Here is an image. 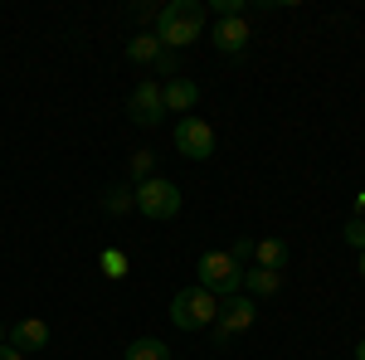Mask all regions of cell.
<instances>
[{
	"label": "cell",
	"mask_w": 365,
	"mask_h": 360,
	"mask_svg": "<svg viewBox=\"0 0 365 360\" xmlns=\"http://www.w3.org/2000/svg\"><path fill=\"white\" fill-rule=\"evenodd\" d=\"M200 29H205V5L200 0H170V5L156 10V39L166 44L170 54L185 49V44H195Z\"/></svg>",
	"instance_id": "1"
},
{
	"label": "cell",
	"mask_w": 365,
	"mask_h": 360,
	"mask_svg": "<svg viewBox=\"0 0 365 360\" xmlns=\"http://www.w3.org/2000/svg\"><path fill=\"white\" fill-rule=\"evenodd\" d=\"M215 317H220V297L205 292L200 282L195 287H180V292L170 297V322H175L180 331H210Z\"/></svg>",
	"instance_id": "2"
},
{
	"label": "cell",
	"mask_w": 365,
	"mask_h": 360,
	"mask_svg": "<svg viewBox=\"0 0 365 360\" xmlns=\"http://www.w3.org/2000/svg\"><path fill=\"white\" fill-rule=\"evenodd\" d=\"M195 282L225 302L234 292H244V268H239L225 249H210V253H200V263H195Z\"/></svg>",
	"instance_id": "3"
},
{
	"label": "cell",
	"mask_w": 365,
	"mask_h": 360,
	"mask_svg": "<svg viewBox=\"0 0 365 360\" xmlns=\"http://www.w3.org/2000/svg\"><path fill=\"white\" fill-rule=\"evenodd\" d=\"M253 322H258V302H253V297H244V292H234V297H225V302H220V317H215L210 336H215V346L225 351L229 341H234L239 331H249Z\"/></svg>",
	"instance_id": "4"
},
{
	"label": "cell",
	"mask_w": 365,
	"mask_h": 360,
	"mask_svg": "<svg viewBox=\"0 0 365 360\" xmlns=\"http://www.w3.org/2000/svg\"><path fill=\"white\" fill-rule=\"evenodd\" d=\"M132 195H137V210L146 220H175V215H180V185H175V180L151 175V180H141Z\"/></svg>",
	"instance_id": "5"
},
{
	"label": "cell",
	"mask_w": 365,
	"mask_h": 360,
	"mask_svg": "<svg viewBox=\"0 0 365 360\" xmlns=\"http://www.w3.org/2000/svg\"><path fill=\"white\" fill-rule=\"evenodd\" d=\"M170 141H175V151L190 156V161H210V156H215V127H210L205 117H180L175 132H170Z\"/></svg>",
	"instance_id": "6"
},
{
	"label": "cell",
	"mask_w": 365,
	"mask_h": 360,
	"mask_svg": "<svg viewBox=\"0 0 365 360\" xmlns=\"http://www.w3.org/2000/svg\"><path fill=\"white\" fill-rule=\"evenodd\" d=\"M127 117H132L137 127H156V122L166 117V103H161L156 78H141V83L132 88V98H127Z\"/></svg>",
	"instance_id": "7"
},
{
	"label": "cell",
	"mask_w": 365,
	"mask_h": 360,
	"mask_svg": "<svg viewBox=\"0 0 365 360\" xmlns=\"http://www.w3.org/2000/svg\"><path fill=\"white\" fill-rule=\"evenodd\" d=\"M161 103H166V112H180V117H190L200 103V83L195 78H166V88H161Z\"/></svg>",
	"instance_id": "8"
},
{
	"label": "cell",
	"mask_w": 365,
	"mask_h": 360,
	"mask_svg": "<svg viewBox=\"0 0 365 360\" xmlns=\"http://www.w3.org/2000/svg\"><path fill=\"white\" fill-rule=\"evenodd\" d=\"M5 346H15V351H44L49 346V326L39 322V317H20L15 326H10V341Z\"/></svg>",
	"instance_id": "9"
},
{
	"label": "cell",
	"mask_w": 365,
	"mask_h": 360,
	"mask_svg": "<svg viewBox=\"0 0 365 360\" xmlns=\"http://www.w3.org/2000/svg\"><path fill=\"white\" fill-rule=\"evenodd\" d=\"M215 49L220 54H244L249 49V25H244V15H229L215 25Z\"/></svg>",
	"instance_id": "10"
},
{
	"label": "cell",
	"mask_w": 365,
	"mask_h": 360,
	"mask_svg": "<svg viewBox=\"0 0 365 360\" xmlns=\"http://www.w3.org/2000/svg\"><path fill=\"white\" fill-rule=\"evenodd\" d=\"M282 287V273H268V268H244V297H273Z\"/></svg>",
	"instance_id": "11"
},
{
	"label": "cell",
	"mask_w": 365,
	"mask_h": 360,
	"mask_svg": "<svg viewBox=\"0 0 365 360\" xmlns=\"http://www.w3.org/2000/svg\"><path fill=\"white\" fill-rule=\"evenodd\" d=\"M253 258H258V268L282 273V268H287V244H282V239H258V244H253Z\"/></svg>",
	"instance_id": "12"
},
{
	"label": "cell",
	"mask_w": 365,
	"mask_h": 360,
	"mask_svg": "<svg viewBox=\"0 0 365 360\" xmlns=\"http://www.w3.org/2000/svg\"><path fill=\"white\" fill-rule=\"evenodd\" d=\"M161 49H166V44H161L156 34H132V39H127V58H132V63H156Z\"/></svg>",
	"instance_id": "13"
},
{
	"label": "cell",
	"mask_w": 365,
	"mask_h": 360,
	"mask_svg": "<svg viewBox=\"0 0 365 360\" xmlns=\"http://www.w3.org/2000/svg\"><path fill=\"white\" fill-rule=\"evenodd\" d=\"M122 360H170V351H166V341L141 336V341H132V346L122 351Z\"/></svg>",
	"instance_id": "14"
},
{
	"label": "cell",
	"mask_w": 365,
	"mask_h": 360,
	"mask_svg": "<svg viewBox=\"0 0 365 360\" xmlns=\"http://www.w3.org/2000/svg\"><path fill=\"white\" fill-rule=\"evenodd\" d=\"M98 268H103V277L122 282V277H127V253H122V249H103V253H98Z\"/></svg>",
	"instance_id": "15"
},
{
	"label": "cell",
	"mask_w": 365,
	"mask_h": 360,
	"mask_svg": "<svg viewBox=\"0 0 365 360\" xmlns=\"http://www.w3.org/2000/svg\"><path fill=\"white\" fill-rule=\"evenodd\" d=\"M103 210H108V215H127V210H137V195L127 190V185H117V190L103 195Z\"/></svg>",
	"instance_id": "16"
},
{
	"label": "cell",
	"mask_w": 365,
	"mask_h": 360,
	"mask_svg": "<svg viewBox=\"0 0 365 360\" xmlns=\"http://www.w3.org/2000/svg\"><path fill=\"white\" fill-rule=\"evenodd\" d=\"M346 249H356V253H365V215H356V220H346Z\"/></svg>",
	"instance_id": "17"
},
{
	"label": "cell",
	"mask_w": 365,
	"mask_h": 360,
	"mask_svg": "<svg viewBox=\"0 0 365 360\" xmlns=\"http://www.w3.org/2000/svg\"><path fill=\"white\" fill-rule=\"evenodd\" d=\"M151 166H156L151 151H132V175H137V185H141V180H151Z\"/></svg>",
	"instance_id": "18"
},
{
	"label": "cell",
	"mask_w": 365,
	"mask_h": 360,
	"mask_svg": "<svg viewBox=\"0 0 365 360\" xmlns=\"http://www.w3.org/2000/svg\"><path fill=\"white\" fill-rule=\"evenodd\" d=\"M229 258H234V263L244 268V263L253 258V239H234V249H229Z\"/></svg>",
	"instance_id": "19"
},
{
	"label": "cell",
	"mask_w": 365,
	"mask_h": 360,
	"mask_svg": "<svg viewBox=\"0 0 365 360\" xmlns=\"http://www.w3.org/2000/svg\"><path fill=\"white\" fill-rule=\"evenodd\" d=\"M151 68H156V73H166V78H175V54H170V49H161V58H156Z\"/></svg>",
	"instance_id": "20"
},
{
	"label": "cell",
	"mask_w": 365,
	"mask_h": 360,
	"mask_svg": "<svg viewBox=\"0 0 365 360\" xmlns=\"http://www.w3.org/2000/svg\"><path fill=\"white\" fill-rule=\"evenodd\" d=\"M0 360H25V351H15V346H0Z\"/></svg>",
	"instance_id": "21"
},
{
	"label": "cell",
	"mask_w": 365,
	"mask_h": 360,
	"mask_svg": "<svg viewBox=\"0 0 365 360\" xmlns=\"http://www.w3.org/2000/svg\"><path fill=\"white\" fill-rule=\"evenodd\" d=\"M356 360H365V336H361V341H356Z\"/></svg>",
	"instance_id": "22"
},
{
	"label": "cell",
	"mask_w": 365,
	"mask_h": 360,
	"mask_svg": "<svg viewBox=\"0 0 365 360\" xmlns=\"http://www.w3.org/2000/svg\"><path fill=\"white\" fill-rule=\"evenodd\" d=\"M5 341H10V326H0V346H5Z\"/></svg>",
	"instance_id": "23"
},
{
	"label": "cell",
	"mask_w": 365,
	"mask_h": 360,
	"mask_svg": "<svg viewBox=\"0 0 365 360\" xmlns=\"http://www.w3.org/2000/svg\"><path fill=\"white\" fill-rule=\"evenodd\" d=\"M361 277H365V253H361Z\"/></svg>",
	"instance_id": "24"
}]
</instances>
